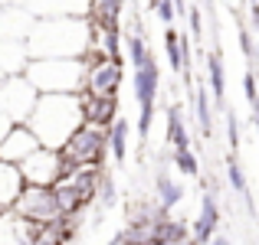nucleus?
<instances>
[{
	"label": "nucleus",
	"instance_id": "5",
	"mask_svg": "<svg viewBox=\"0 0 259 245\" xmlns=\"http://www.w3.org/2000/svg\"><path fill=\"white\" fill-rule=\"evenodd\" d=\"M125 76L121 56H92L85 52V76H82V95L92 98H115Z\"/></svg>",
	"mask_w": 259,
	"mask_h": 245
},
{
	"label": "nucleus",
	"instance_id": "18",
	"mask_svg": "<svg viewBox=\"0 0 259 245\" xmlns=\"http://www.w3.org/2000/svg\"><path fill=\"white\" fill-rule=\"evenodd\" d=\"M174 167L181 170V173H190V176H194V173H197V157H194V151H190V147L174 151Z\"/></svg>",
	"mask_w": 259,
	"mask_h": 245
},
{
	"label": "nucleus",
	"instance_id": "24",
	"mask_svg": "<svg viewBox=\"0 0 259 245\" xmlns=\"http://www.w3.org/2000/svg\"><path fill=\"white\" fill-rule=\"evenodd\" d=\"M0 79H4V72H0Z\"/></svg>",
	"mask_w": 259,
	"mask_h": 245
},
{
	"label": "nucleus",
	"instance_id": "2",
	"mask_svg": "<svg viewBox=\"0 0 259 245\" xmlns=\"http://www.w3.org/2000/svg\"><path fill=\"white\" fill-rule=\"evenodd\" d=\"M82 98L69 92H50L39 95L36 105H33L30 118L23 121L33 131L39 147H50V151H59V147L69 141V134L82 125Z\"/></svg>",
	"mask_w": 259,
	"mask_h": 245
},
{
	"label": "nucleus",
	"instance_id": "23",
	"mask_svg": "<svg viewBox=\"0 0 259 245\" xmlns=\"http://www.w3.org/2000/svg\"><path fill=\"white\" fill-rule=\"evenodd\" d=\"M23 0H0V7H20Z\"/></svg>",
	"mask_w": 259,
	"mask_h": 245
},
{
	"label": "nucleus",
	"instance_id": "9",
	"mask_svg": "<svg viewBox=\"0 0 259 245\" xmlns=\"http://www.w3.org/2000/svg\"><path fill=\"white\" fill-rule=\"evenodd\" d=\"M89 4L92 0H23V10L33 20L46 17H89Z\"/></svg>",
	"mask_w": 259,
	"mask_h": 245
},
{
	"label": "nucleus",
	"instance_id": "17",
	"mask_svg": "<svg viewBox=\"0 0 259 245\" xmlns=\"http://www.w3.org/2000/svg\"><path fill=\"white\" fill-rule=\"evenodd\" d=\"M207 76H210V92H213V98L220 101L223 98V85H227V76H223V63L220 56H207Z\"/></svg>",
	"mask_w": 259,
	"mask_h": 245
},
{
	"label": "nucleus",
	"instance_id": "13",
	"mask_svg": "<svg viewBox=\"0 0 259 245\" xmlns=\"http://www.w3.org/2000/svg\"><path fill=\"white\" fill-rule=\"evenodd\" d=\"M154 200H158V209H161V213H171L177 203L184 200L181 180H174L167 170H158V176H154Z\"/></svg>",
	"mask_w": 259,
	"mask_h": 245
},
{
	"label": "nucleus",
	"instance_id": "19",
	"mask_svg": "<svg viewBox=\"0 0 259 245\" xmlns=\"http://www.w3.org/2000/svg\"><path fill=\"white\" fill-rule=\"evenodd\" d=\"M227 176H230V187H233V193H240V196H246V193H249V190H246V176H243V167H240L236 160H230Z\"/></svg>",
	"mask_w": 259,
	"mask_h": 245
},
{
	"label": "nucleus",
	"instance_id": "6",
	"mask_svg": "<svg viewBox=\"0 0 259 245\" xmlns=\"http://www.w3.org/2000/svg\"><path fill=\"white\" fill-rule=\"evenodd\" d=\"M13 213L23 216L26 222H33V226H53V222H59V206H56V196H53L50 187H30V183H23V190H20V196L13 200Z\"/></svg>",
	"mask_w": 259,
	"mask_h": 245
},
{
	"label": "nucleus",
	"instance_id": "4",
	"mask_svg": "<svg viewBox=\"0 0 259 245\" xmlns=\"http://www.w3.org/2000/svg\"><path fill=\"white\" fill-rule=\"evenodd\" d=\"M105 154H108V128L95 125V121H82V125L69 134V141L59 147L63 170H72V167H102Z\"/></svg>",
	"mask_w": 259,
	"mask_h": 245
},
{
	"label": "nucleus",
	"instance_id": "10",
	"mask_svg": "<svg viewBox=\"0 0 259 245\" xmlns=\"http://www.w3.org/2000/svg\"><path fill=\"white\" fill-rule=\"evenodd\" d=\"M36 138H33V131L26 125H10V131L4 134V141H0V160L7 163H20L26 157V154L36 151Z\"/></svg>",
	"mask_w": 259,
	"mask_h": 245
},
{
	"label": "nucleus",
	"instance_id": "11",
	"mask_svg": "<svg viewBox=\"0 0 259 245\" xmlns=\"http://www.w3.org/2000/svg\"><path fill=\"white\" fill-rule=\"evenodd\" d=\"M36 226L17 216L13 209H0V245H30Z\"/></svg>",
	"mask_w": 259,
	"mask_h": 245
},
{
	"label": "nucleus",
	"instance_id": "3",
	"mask_svg": "<svg viewBox=\"0 0 259 245\" xmlns=\"http://www.w3.org/2000/svg\"><path fill=\"white\" fill-rule=\"evenodd\" d=\"M39 95L50 92H82V76H85V56L72 59H26L23 72H20Z\"/></svg>",
	"mask_w": 259,
	"mask_h": 245
},
{
	"label": "nucleus",
	"instance_id": "8",
	"mask_svg": "<svg viewBox=\"0 0 259 245\" xmlns=\"http://www.w3.org/2000/svg\"><path fill=\"white\" fill-rule=\"evenodd\" d=\"M17 167H20L23 183H30V187H53V183L59 180V173H63V157H59V151L36 147V151L26 154Z\"/></svg>",
	"mask_w": 259,
	"mask_h": 245
},
{
	"label": "nucleus",
	"instance_id": "1",
	"mask_svg": "<svg viewBox=\"0 0 259 245\" xmlns=\"http://www.w3.org/2000/svg\"><path fill=\"white\" fill-rule=\"evenodd\" d=\"M30 59H72L89 52V20L85 17H46L33 20L23 39Z\"/></svg>",
	"mask_w": 259,
	"mask_h": 245
},
{
	"label": "nucleus",
	"instance_id": "14",
	"mask_svg": "<svg viewBox=\"0 0 259 245\" xmlns=\"http://www.w3.org/2000/svg\"><path fill=\"white\" fill-rule=\"evenodd\" d=\"M26 46L23 39H0V72L4 76H17L26 66Z\"/></svg>",
	"mask_w": 259,
	"mask_h": 245
},
{
	"label": "nucleus",
	"instance_id": "22",
	"mask_svg": "<svg viewBox=\"0 0 259 245\" xmlns=\"http://www.w3.org/2000/svg\"><path fill=\"white\" fill-rule=\"evenodd\" d=\"M207 245H233V242H230L227 235H217V232H213V235L207 239Z\"/></svg>",
	"mask_w": 259,
	"mask_h": 245
},
{
	"label": "nucleus",
	"instance_id": "21",
	"mask_svg": "<svg viewBox=\"0 0 259 245\" xmlns=\"http://www.w3.org/2000/svg\"><path fill=\"white\" fill-rule=\"evenodd\" d=\"M10 125H13V121L7 118L4 111H0V141H4V134H7V131H10Z\"/></svg>",
	"mask_w": 259,
	"mask_h": 245
},
{
	"label": "nucleus",
	"instance_id": "7",
	"mask_svg": "<svg viewBox=\"0 0 259 245\" xmlns=\"http://www.w3.org/2000/svg\"><path fill=\"white\" fill-rule=\"evenodd\" d=\"M36 98H39V92L20 76V72L17 76H4L0 79V111H4L13 125H23V121L30 118Z\"/></svg>",
	"mask_w": 259,
	"mask_h": 245
},
{
	"label": "nucleus",
	"instance_id": "16",
	"mask_svg": "<svg viewBox=\"0 0 259 245\" xmlns=\"http://www.w3.org/2000/svg\"><path fill=\"white\" fill-rule=\"evenodd\" d=\"M108 151H112L115 160L128 157V121L125 118H115L108 125Z\"/></svg>",
	"mask_w": 259,
	"mask_h": 245
},
{
	"label": "nucleus",
	"instance_id": "15",
	"mask_svg": "<svg viewBox=\"0 0 259 245\" xmlns=\"http://www.w3.org/2000/svg\"><path fill=\"white\" fill-rule=\"evenodd\" d=\"M23 190V176H20V167L17 163H7L0 160V209H10L13 200L20 196Z\"/></svg>",
	"mask_w": 259,
	"mask_h": 245
},
{
	"label": "nucleus",
	"instance_id": "12",
	"mask_svg": "<svg viewBox=\"0 0 259 245\" xmlns=\"http://www.w3.org/2000/svg\"><path fill=\"white\" fill-rule=\"evenodd\" d=\"M217 226H220V206H217V196L203 193V206H200V216H197V226H194V242L207 245V239L217 232Z\"/></svg>",
	"mask_w": 259,
	"mask_h": 245
},
{
	"label": "nucleus",
	"instance_id": "20",
	"mask_svg": "<svg viewBox=\"0 0 259 245\" xmlns=\"http://www.w3.org/2000/svg\"><path fill=\"white\" fill-rule=\"evenodd\" d=\"M243 92H246L249 105H256V79H253V72H249V76L243 79Z\"/></svg>",
	"mask_w": 259,
	"mask_h": 245
}]
</instances>
